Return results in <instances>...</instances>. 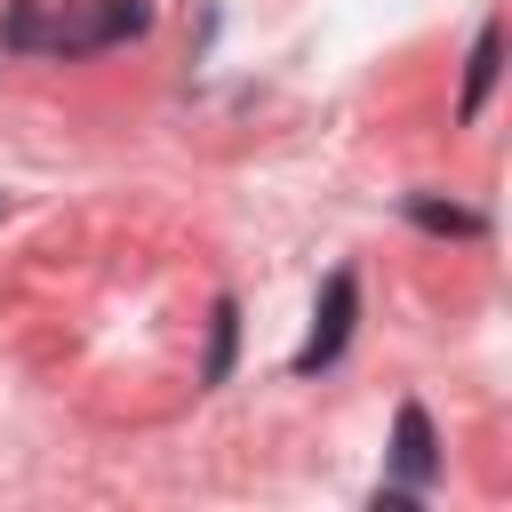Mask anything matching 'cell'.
<instances>
[{"label": "cell", "mask_w": 512, "mask_h": 512, "mask_svg": "<svg viewBox=\"0 0 512 512\" xmlns=\"http://www.w3.org/2000/svg\"><path fill=\"white\" fill-rule=\"evenodd\" d=\"M144 24H152L144 0H64V16L40 24V48H56V56H96V48L136 40Z\"/></svg>", "instance_id": "6da1fadb"}, {"label": "cell", "mask_w": 512, "mask_h": 512, "mask_svg": "<svg viewBox=\"0 0 512 512\" xmlns=\"http://www.w3.org/2000/svg\"><path fill=\"white\" fill-rule=\"evenodd\" d=\"M352 312H360V280H352V272H328V288H320V312H312V336H304V352H296V376H312V368H328V360L344 352V336H352Z\"/></svg>", "instance_id": "7a4b0ae2"}, {"label": "cell", "mask_w": 512, "mask_h": 512, "mask_svg": "<svg viewBox=\"0 0 512 512\" xmlns=\"http://www.w3.org/2000/svg\"><path fill=\"white\" fill-rule=\"evenodd\" d=\"M440 480V440H432V416L416 408V400H400V416H392V488L400 496H424Z\"/></svg>", "instance_id": "3957f363"}, {"label": "cell", "mask_w": 512, "mask_h": 512, "mask_svg": "<svg viewBox=\"0 0 512 512\" xmlns=\"http://www.w3.org/2000/svg\"><path fill=\"white\" fill-rule=\"evenodd\" d=\"M496 72H504V24L488 16L480 40H472V64H464V96H456V120H480L488 96H496Z\"/></svg>", "instance_id": "277c9868"}, {"label": "cell", "mask_w": 512, "mask_h": 512, "mask_svg": "<svg viewBox=\"0 0 512 512\" xmlns=\"http://www.w3.org/2000/svg\"><path fill=\"white\" fill-rule=\"evenodd\" d=\"M408 216H416V224H432V232H480V216H472V208H440V200H424V192L408 200Z\"/></svg>", "instance_id": "5b68a950"}, {"label": "cell", "mask_w": 512, "mask_h": 512, "mask_svg": "<svg viewBox=\"0 0 512 512\" xmlns=\"http://www.w3.org/2000/svg\"><path fill=\"white\" fill-rule=\"evenodd\" d=\"M232 320H240V312H232V304H216V344H208V384H224V376H232Z\"/></svg>", "instance_id": "8992f818"}]
</instances>
